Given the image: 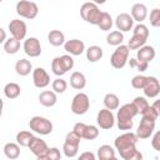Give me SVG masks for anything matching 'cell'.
Here are the masks:
<instances>
[{"instance_id": "6da1fadb", "label": "cell", "mask_w": 160, "mask_h": 160, "mask_svg": "<svg viewBox=\"0 0 160 160\" xmlns=\"http://www.w3.org/2000/svg\"><path fill=\"white\" fill-rule=\"evenodd\" d=\"M138 115V111L132 102L124 104L122 106L118 108V114H116V121H118V128L119 130H131L134 126L132 119Z\"/></svg>"}, {"instance_id": "7a4b0ae2", "label": "cell", "mask_w": 160, "mask_h": 160, "mask_svg": "<svg viewBox=\"0 0 160 160\" xmlns=\"http://www.w3.org/2000/svg\"><path fill=\"white\" fill-rule=\"evenodd\" d=\"M72 68H74V59L71 55H68V54L56 56L51 61V70L56 76H62Z\"/></svg>"}, {"instance_id": "3957f363", "label": "cell", "mask_w": 160, "mask_h": 160, "mask_svg": "<svg viewBox=\"0 0 160 160\" xmlns=\"http://www.w3.org/2000/svg\"><path fill=\"white\" fill-rule=\"evenodd\" d=\"M80 15L82 18V20H85L86 22L91 24V25H96L99 19H100V15H101V11L99 9V6L91 1H88V2H84L80 8Z\"/></svg>"}, {"instance_id": "277c9868", "label": "cell", "mask_w": 160, "mask_h": 160, "mask_svg": "<svg viewBox=\"0 0 160 160\" xmlns=\"http://www.w3.org/2000/svg\"><path fill=\"white\" fill-rule=\"evenodd\" d=\"M15 10H16V14L20 18L29 19V20L35 19L38 16V14H39L38 5L34 1H30V0H20V1H18L16 6H15Z\"/></svg>"}, {"instance_id": "5b68a950", "label": "cell", "mask_w": 160, "mask_h": 160, "mask_svg": "<svg viewBox=\"0 0 160 160\" xmlns=\"http://www.w3.org/2000/svg\"><path fill=\"white\" fill-rule=\"evenodd\" d=\"M29 128L36 134L40 135H49L52 132V122L42 116H32L29 121Z\"/></svg>"}, {"instance_id": "8992f818", "label": "cell", "mask_w": 160, "mask_h": 160, "mask_svg": "<svg viewBox=\"0 0 160 160\" xmlns=\"http://www.w3.org/2000/svg\"><path fill=\"white\" fill-rule=\"evenodd\" d=\"M129 52H130V49L128 48V45H124V44L118 45V48L115 49V51L110 56L111 66L115 68V69H122L128 64Z\"/></svg>"}, {"instance_id": "52a82bcc", "label": "cell", "mask_w": 160, "mask_h": 160, "mask_svg": "<svg viewBox=\"0 0 160 160\" xmlns=\"http://www.w3.org/2000/svg\"><path fill=\"white\" fill-rule=\"evenodd\" d=\"M80 140L81 139L72 130L66 134L65 141H64V145H62V152L66 158H75L78 155Z\"/></svg>"}, {"instance_id": "ba28073f", "label": "cell", "mask_w": 160, "mask_h": 160, "mask_svg": "<svg viewBox=\"0 0 160 160\" xmlns=\"http://www.w3.org/2000/svg\"><path fill=\"white\" fill-rule=\"evenodd\" d=\"M71 111L75 115H84L90 109V100L85 92H78L71 101Z\"/></svg>"}, {"instance_id": "9c48e42d", "label": "cell", "mask_w": 160, "mask_h": 160, "mask_svg": "<svg viewBox=\"0 0 160 160\" xmlns=\"http://www.w3.org/2000/svg\"><path fill=\"white\" fill-rule=\"evenodd\" d=\"M138 136L136 134L131 132V131H126L121 135H119L115 140H114V146L118 151H121V150H125V149H129V148H132V146H136V142H138Z\"/></svg>"}, {"instance_id": "30bf717a", "label": "cell", "mask_w": 160, "mask_h": 160, "mask_svg": "<svg viewBox=\"0 0 160 160\" xmlns=\"http://www.w3.org/2000/svg\"><path fill=\"white\" fill-rule=\"evenodd\" d=\"M155 120H151V119H148L145 116H141V120H140V124L138 126V130H136V136L138 139H149L154 130H155Z\"/></svg>"}, {"instance_id": "8fae6325", "label": "cell", "mask_w": 160, "mask_h": 160, "mask_svg": "<svg viewBox=\"0 0 160 160\" xmlns=\"http://www.w3.org/2000/svg\"><path fill=\"white\" fill-rule=\"evenodd\" d=\"M28 148L40 160H44L45 159V154H46V151L49 149V146L45 142V140H42L41 138H38V136H32V139L30 140Z\"/></svg>"}, {"instance_id": "7c38bea8", "label": "cell", "mask_w": 160, "mask_h": 160, "mask_svg": "<svg viewBox=\"0 0 160 160\" xmlns=\"http://www.w3.org/2000/svg\"><path fill=\"white\" fill-rule=\"evenodd\" d=\"M96 122H98V125H99L100 129L109 130V129H111L115 125V116H114V114H112L111 110H109V109L105 108V109H101L98 112Z\"/></svg>"}, {"instance_id": "4fadbf2b", "label": "cell", "mask_w": 160, "mask_h": 160, "mask_svg": "<svg viewBox=\"0 0 160 160\" xmlns=\"http://www.w3.org/2000/svg\"><path fill=\"white\" fill-rule=\"evenodd\" d=\"M9 30H10V34L12 38L18 39V40H22L25 39L26 36V32H28V26L25 24L24 20H20V19H12L10 22H9Z\"/></svg>"}, {"instance_id": "5bb4252c", "label": "cell", "mask_w": 160, "mask_h": 160, "mask_svg": "<svg viewBox=\"0 0 160 160\" xmlns=\"http://www.w3.org/2000/svg\"><path fill=\"white\" fill-rule=\"evenodd\" d=\"M24 52L30 58H38L41 55V45L38 38H28L24 41Z\"/></svg>"}, {"instance_id": "9a60e30c", "label": "cell", "mask_w": 160, "mask_h": 160, "mask_svg": "<svg viewBox=\"0 0 160 160\" xmlns=\"http://www.w3.org/2000/svg\"><path fill=\"white\" fill-rule=\"evenodd\" d=\"M32 82L38 89H44L50 84V76L44 68H36L32 70Z\"/></svg>"}, {"instance_id": "2e32d148", "label": "cell", "mask_w": 160, "mask_h": 160, "mask_svg": "<svg viewBox=\"0 0 160 160\" xmlns=\"http://www.w3.org/2000/svg\"><path fill=\"white\" fill-rule=\"evenodd\" d=\"M144 95L149 99H154L160 94V82L155 76H148V81L142 88Z\"/></svg>"}, {"instance_id": "e0dca14e", "label": "cell", "mask_w": 160, "mask_h": 160, "mask_svg": "<svg viewBox=\"0 0 160 160\" xmlns=\"http://www.w3.org/2000/svg\"><path fill=\"white\" fill-rule=\"evenodd\" d=\"M115 26L119 31L121 32H126V31H130L134 26V20L131 18L130 14L128 12H121L116 16L115 19Z\"/></svg>"}, {"instance_id": "ac0fdd59", "label": "cell", "mask_w": 160, "mask_h": 160, "mask_svg": "<svg viewBox=\"0 0 160 160\" xmlns=\"http://www.w3.org/2000/svg\"><path fill=\"white\" fill-rule=\"evenodd\" d=\"M64 49L66 52H69L72 56H79L85 51V44L82 40L79 39H71L64 42Z\"/></svg>"}, {"instance_id": "d6986e66", "label": "cell", "mask_w": 160, "mask_h": 160, "mask_svg": "<svg viewBox=\"0 0 160 160\" xmlns=\"http://www.w3.org/2000/svg\"><path fill=\"white\" fill-rule=\"evenodd\" d=\"M156 52H155V49L150 45H142L141 48L138 49V52H136V59L139 61H144V62H150L154 60Z\"/></svg>"}, {"instance_id": "ffe728a7", "label": "cell", "mask_w": 160, "mask_h": 160, "mask_svg": "<svg viewBox=\"0 0 160 160\" xmlns=\"http://www.w3.org/2000/svg\"><path fill=\"white\" fill-rule=\"evenodd\" d=\"M131 18L134 21H138V22H142L146 16H148V8L145 4L142 2H136L132 5L131 8Z\"/></svg>"}, {"instance_id": "44dd1931", "label": "cell", "mask_w": 160, "mask_h": 160, "mask_svg": "<svg viewBox=\"0 0 160 160\" xmlns=\"http://www.w3.org/2000/svg\"><path fill=\"white\" fill-rule=\"evenodd\" d=\"M39 101H40V104H41L42 106H45V108H51V106H54V105L58 102L56 92L50 91V90L41 91L40 95H39Z\"/></svg>"}, {"instance_id": "7402d4cb", "label": "cell", "mask_w": 160, "mask_h": 160, "mask_svg": "<svg viewBox=\"0 0 160 160\" xmlns=\"http://www.w3.org/2000/svg\"><path fill=\"white\" fill-rule=\"evenodd\" d=\"M70 85L76 90H82L86 86V78L80 71H74L70 75Z\"/></svg>"}, {"instance_id": "603a6c76", "label": "cell", "mask_w": 160, "mask_h": 160, "mask_svg": "<svg viewBox=\"0 0 160 160\" xmlns=\"http://www.w3.org/2000/svg\"><path fill=\"white\" fill-rule=\"evenodd\" d=\"M15 71L18 75L20 76H26L32 71V65L30 62V60L26 59H20L16 61L15 64Z\"/></svg>"}, {"instance_id": "cb8c5ba5", "label": "cell", "mask_w": 160, "mask_h": 160, "mask_svg": "<svg viewBox=\"0 0 160 160\" xmlns=\"http://www.w3.org/2000/svg\"><path fill=\"white\" fill-rule=\"evenodd\" d=\"M98 158L100 160H114L116 158L115 155V149L111 145H101L98 149Z\"/></svg>"}, {"instance_id": "d4e9b609", "label": "cell", "mask_w": 160, "mask_h": 160, "mask_svg": "<svg viewBox=\"0 0 160 160\" xmlns=\"http://www.w3.org/2000/svg\"><path fill=\"white\" fill-rule=\"evenodd\" d=\"M85 51H86V59H88L90 62H96V61H99V60L102 58V55H104L102 49H101L100 46H98V45H91V46H89Z\"/></svg>"}, {"instance_id": "484cf974", "label": "cell", "mask_w": 160, "mask_h": 160, "mask_svg": "<svg viewBox=\"0 0 160 160\" xmlns=\"http://www.w3.org/2000/svg\"><path fill=\"white\" fill-rule=\"evenodd\" d=\"M21 94V88L19 84L16 82H8L5 86H4V95L12 100V99H16L19 98V95Z\"/></svg>"}, {"instance_id": "4316f807", "label": "cell", "mask_w": 160, "mask_h": 160, "mask_svg": "<svg viewBox=\"0 0 160 160\" xmlns=\"http://www.w3.org/2000/svg\"><path fill=\"white\" fill-rule=\"evenodd\" d=\"M112 25H114V21H112L111 15L106 11H101V15H100V19H99L96 26H99L100 30H102V31H109V30H111Z\"/></svg>"}, {"instance_id": "83f0119b", "label": "cell", "mask_w": 160, "mask_h": 160, "mask_svg": "<svg viewBox=\"0 0 160 160\" xmlns=\"http://www.w3.org/2000/svg\"><path fill=\"white\" fill-rule=\"evenodd\" d=\"M48 41L52 46H61L65 42V35L60 30H51L48 34Z\"/></svg>"}, {"instance_id": "f1b7e54d", "label": "cell", "mask_w": 160, "mask_h": 160, "mask_svg": "<svg viewBox=\"0 0 160 160\" xmlns=\"http://www.w3.org/2000/svg\"><path fill=\"white\" fill-rule=\"evenodd\" d=\"M4 154L8 159H18L20 156V145L18 142H8L4 145Z\"/></svg>"}, {"instance_id": "f546056e", "label": "cell", "mask_w": 160, "mask_h": 160, "mask_svg": "<svg viewBox=\"0 0 160 160\" xmlns=\"http://www.w3.org/2000/svg\"><path fill=\"white\" fill-rule=\"evenodd\" d=\"M119 154H120V158H122L124 160H141L142 159V154L136 149V146L121 150L119 151Z\"/></svg>"}, {"instance_id": "4dcf8cb0", "label": "cell", "mask_w": 160, "mask_h": 160, "mask_svg": "<svg viewBox=\"0 0 160 160\" xmlns=\"http://www.w3.org/2000/svg\"><path fill=\"white\" fill-rule=\"evenodd\" d=\"M4 50L6 54L9 55H14L16 54L19 50H20V40L15 39V38H10V39H6L4 41Z\"/></svg>"}, {"instance_id": "1f68e13d", "label": "cell", "mask_w": 160, "mask_h": 160, "mask_svg": "<svg viewBox=\"0 0 160 160\" xmlns=\"http://www.w3.org/2000/svg\"><path fill=\"white\" fill-rule=\"evenodd\" d=\"M104 105L106 109L109 110H116L120 105V100H119V96L116 94H112V92H108L105 96H104Z\"/></svg>"}, {"instance_id": "d6a6232c", "label": "cell", "mask_w": 160, "mask_h": 160, "mask_svg": "<svg viewBox=\"0 0 160 160\" xmlns=\"http://www.w3.org/2000/svg\"><path fill=\"white\" fill-rule=\"evenodd\" d=\"M122 41H124V34L119 30L110 31L106 36V42L111 46H118V45L122 44Z\"/></svg>"}, {"instance_id": "836d02e7", "label": "cell", "mask_w": 160, "mask_h": 160, "mask_svg": "<svg viewBox=\"0 0 160 160\" xmlns=\"http://www.w3.org/2000/svg\"><path fill=\"white\" fill-rule=\"evenodd\" d=\"M32 132L31 131H28V130H22V131H19L16 134V142L20 145V146H24V148H28L30 140L32 139Z\"/></svg>"}, {"instance_id": "e575fe53", "label": "cell", "mask_w": 160, "mask_h": 160, "mask_svg": "<svg viewBox=\"0 0 160 160\" xmlns=\"http://www.w3.org/2000/svg\"><path fill=\"white\" fill-rule=\"evenodd\" d=\"M146 40H148L146 38H142V36H139V35H134L132 34V36L130 38V40L128 42V48L130 50H138L139 48H141L142 45H145Z\"/></svg>"}, {"instance_id": "d590c367", "label": "cell", "mask_w": 160, "mask_h": 160, "mask_svg": "<svg viewBox=\"0 0 160 160\" xmlns=\"http://www.w3.org/2000/svg\"><path fill=\"white\" fill-rule=\"evenodd\" d=\"M132 105L135 106V109H136V111H138V114H142L148 108H149V101L146 100V98H144V96H136L134 100H132Z\"/></svg>"}, {"instance_id": "8d00e7d4", "label": "cell", "mask_w": 160, "mask_h": 160, "mask_svg": "<svg viewBox=\"0 0 160 160\" xmlns=\"http://www.w3.org/2000/svg\"><path fill=\"white\" fill-rule=\"evenodd\" d=\"M99 136V129L95 125H85V129L82 131L81 139H86V140H94Z\"/></svg>"}, {"instance_id": "74e56055", "label": "cell", "mask_w": 160, "mask_h": 160, "mask_svg": "<svg viewBox=\"0 0 160 160\" xmlns=\"http://www.w3.org/2000/svg\"><path fill=\"white\" fill-rule=\"evenodd\" d=\"M51 88H52V91H54V92H56V94H62V92H65V90L68 89V82H66L64 79H61V78L59 76V78H56V79L52 81Z\"/></svg>"}, {"instance_id": "f35d334b", "label": "cell", "mask_w": 160, "mask_h": 160, "mask_svg": "<svg viewBox=\"0 0 160 160\" xmlns=\"http://www.w3.org/2000/svg\"><path fill=\"white\" fill-rule=\"evenodd\" d=\"M146 81H148V76H145V75H135L132 79H131V86L134 88V89H141L142 90V88L145 86V84H146Z\"/></svg>"}, {"instance_id": "ab89813d", "label": "cell", "mask_w": 160, "mask_h": 160, "mask_svg": "<svg viewBox=\"0 0 160 160\" xmlns=\"http://www.w3.org/2000/svg\"><path fill=\"white\" fill-rule=\"evenodd\" d=\"M132 34L134 35H139V36H142V38H149V29L146 25H144L142 22H139L138 25L132 26Z\"/></svg>"}, {"instance_id": "60d3db41", "label": "cell", "mask_w": 160, "mask_h": 160, "mask_svg": "<svg viewBox=\"0 0 160 160\" xmlns=\"http://www.w3.org/2000/svg\"><path fill=\"white\" fill-rule=\"evenodd\" d=\"M150 24L154 28L160 26V9L159 8H155L150 11Z\"/></svg>"}, {"instance_id": "b9f144b4", "label": "cell", "mask_w": 160, "mask_h": 160, "mask_svg": "<svg viewBox=\"0 0 160 160\" xmlns=\"http://www.w3.org/2000/svg\"><path fill=\"white\" fill-rule=\"evenodd\" d=\"M61 159V152L58 148H49L46 154H45V159L44 160H59Z\"/></svg>"}, {"instance_id": "7bdbcfd3", "label": "cell", "mask_w": 160, "mask_h": 160, "mask_svg": "<svg viewBox=\"0 0 160 160\" xmlns=\"http://www.w3.org/2000/svg\"><path fill=\"white\" fill-rule=\"evenodd\" d=\"M129 65H130V68H135V69H138L139 71H145L146 69H148V66H149V64L148 62H144V61H139L138 59H130L129 60Z\"/></svg>"}, {"instance_id": "ee69618b", "label": "cell", "mask_w": 160, "mask_h": 160, "mask_svg": "<svg viewBox=\"0 0 160 160\" xmlns=\"http://www.w3.org/2000/svg\"><path fill=\"white\" fill-rule=\"evenodd\" d=\"M151 146L156 150V151H160V132L156 131L152 136V140H151Z\"/></svg>"}, {"instance_id": "f6af8a7d", "label": "cell", "mask_w": 160, "mask_h": 160, "mask_svg": "<svg viewBox=\"0 0 160 160\" xmlns=\"http://www.w3.org/2000/svg\"><path fill=\"white\" fill-rule=\"evenodd\" d=\"M85 125L86 124H84V122H76L75 125H74V128H72V131L81 139V135H82V131H84V129H85Z\"/></svg>"}, {"instance_id": "bcb514c9", "label": "cell", "mask_w": 160, "mask_h": 160, "mask_svg": "<svg viewBox=\"0 0 160 160\" xmlns=\"http://www.w3.org/2000/svg\"><path fill=\"white\" fill-rule=\"evenodd\" d=\"M79 159H81V160H95V155L90 151H85V152L80 154Z\"/></svg>"}, {"instance_id": "7dc6e473", "label": "cell", "mask_w": 160, "mask_h": 160, "mask_svg": "<svg viewBox=\"0 0 160 160\" xmlns=\"http://www.w3.org/2000/svg\"><path fill=\"white\" fill-rule=\"evenodd\" d=\"M5 40H6V31L2 28H0V44H2Z\"/></svg>"}, {"instance_id": "c3c4849f", "label": "cell", "mask_w": 160, "mask_h": 160, "mask_svg": "<svg viewBox=\"0 0 160 160\" xmlns=\"http://www.w3.org/2000/svg\"><path fill=\"white\" fill-rule=\"evenodd\" d=\"M151 106H152V108H154L155 110L160 111V101H159V100H156V101H155V102H154V104H152Z\"/></svg>"}, {"instance_id": "681fc988", "label": "cell", "mask_w": 160, "mask_h": 160, "mask_svg": "<svg viewBox=\"0 0 160 160\" xmlns=\"http://www.w3.org/2000/svg\"><path fill=\"white\" fill-rule=\"evenodd\" d=\"M91 2H94V4H96V5H100V4H105L106 2V0H90Z\"/></svg>"}, {"instance_id": "f907efd6", "label": "cell", "mask_w": 160, "mask_h": 160, "mask_svg": "<svg viewBox=\"0 0 160 160\" xmlns=\"http://www.w3.org/2000/svg\"><path fill=\"white\" fill-rule=\"evenodd\" d=\"M2 108H4V101H2V99L0 98V118H1V115H2Z\"/></svg>"}, {"instance_id": "816d5d0a", "label": "cell", "mask_w": 160, "mask_h": 160, "mask_svg": "<svg viewBox=\"0 0 160 160\" xmlns=\"http://www.w3.org/2000/svg\"><path fill=\"white\" fill-rule=\"evenodd\" d=\"M1 1H2V0H0V2H1Z\"/></svg>"}]
</instances>
